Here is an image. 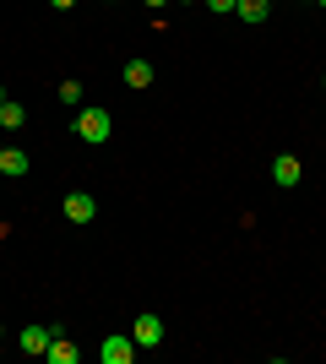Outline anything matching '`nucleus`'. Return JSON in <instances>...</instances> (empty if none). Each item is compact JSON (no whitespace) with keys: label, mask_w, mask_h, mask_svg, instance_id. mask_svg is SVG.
<instances>
[{"label":"nucleus","mask_w":326,"mask_h":364,"mask_svg":"<svg viewBox=\"0 0 326 364\" xmlns=\"http://www.w3.org/2000/svg\"><path fill=\"white\" fill-rule=\"evenodd\" d=\"M109 131H114V120H109V109H93V104H82V114H77V136L87 141V147H104V141H109Z\"/></svg>","instance_id":"f257e3e1"},{"label":"nucleus","mask_w":326,"mask_h":364,"mask_svg":"<svg viewBox=\"0 0 326 364\" xmlns=\"http://www.w3.org/2000/svg\"><path fill=\"white\" fill-rule=\"evenodd\" d=\"M98 359L104 364H131L136 359V337H104V343H98Z\"/></svg>","instance_id":"f03ea898"},{"label":"nucleus","mask_w":326,"mask_h":364,"mask_svg":"<svg viewBox=\"0 0 326 364\" xmlns=\"http://www.w3.org/2000/svg\"><path fill=\"white\" fill-rule=\"evenodd\" d=\"M272 180H278L283 191H294V185L305 180V168H299V158H294V152H278V158H272Z\"/></svg>","instance_id":"7ed1b4c3"},{"label":"nucleus","mask_w":326,"mask_h":364,"mask_svg":"<svg viewBox=\"0 0 326 364\" xmlns=\"http://www.w3.org/2000/svg\"><path fill=\"white\" fill-rule=\"evenodd\" d=\"M65 218H71V223H93V218H98V201L87 196V191H71V196H65Z\"/></svg>","instance_id":"20e7f679"},{"label":"nucleus","mask_w":326,"mask_h":364,"mask_svg":"<svg viewBox=\"0 0 326 364\" xmlns=\"http://www.w3.org/2000/svg\"><path fill=\"white\" fill-rule=\"evenodd\" d=\"M131 337H136V348H158V343H163V321L158 316H136Z\"/></svg>","instance_id":"39448f33"},{"label":"nucleus","mask_w":326,"mask_h":364,"mask_svg":"<svg viewBox=\"0 0 326 364\" xmlns=\"http://www.w3.org/2000/svg\"><path fill=\"white\" fill-rule=\"evenodd\" d=\"M266 11H272V0H239V6H234V16H239V22H250V28H256V22H266Z\"/></svg>","instance_id":"423d86ee"},{"label":"nucleus","mask_w":326,"mask_h":364,"mask_svg":"<svg viewBox=\"0 0 326 364\" xmlns=\"http://www.w3.org/2000/svg\"><path fill=\"white\" fill-rule=\"evenodd\" d=\"M22 125H28V109L16 104V98H6L0 104V131H22Z\"/></svg>","instance_id":"0eeeda50"},{"label":"nucleus","mask_w":326,"mask_h":364,"mask_svg":"<svg viewBox=\"0 0 326 364\" xmlns=\"http://www.w3.org/2000/svg\"><path fill=\"white\" fill-rule=\"evenodd\" d=\"M44 359H49V364H77V348L55 332V337H49V348H44Z\"/></svg>","instance_id":"6e6552de"},{"label":"nucleus","mask_w":326,"mask_h":364,"mask_svg":"<svg viewBox=\"0 0 326 364\" xmlns=\"http://www.w3.org/2000/svg\"><path fill=\"white\" fill-rule=\"evenodd\" d=\"M125 87H153V60H131L125 65Z\"/></svg>","instance_id":"1a4fd4ad"},{"label":"nucleus","mask_w":326,"mask_h":364,"mask_svg":"<svg viewBox=\"0 0 326 364\" xmlns=\"http://www.w3.org/2000/svg\"><path fill=\"white\" fill-rule=\"evenodd\" d=\"M0 174H11V180H16V174H28V152L6 147V152H0Z\"/></svg>","instance_id":"9d476101"},{"label":"nucleus","mask_w":326,"mask_h":364,"mask_svg":"<svg viewBox=\"0 0 326 364\" xmlns=\"http://www.w3.org/2000/svg\"><path fill=\"white\" fill-rule=\"evenodd\" d=\"M49 337H55V326H28V332H22V348H28V353H44Z\"/></svg>","instance_id":"9b49d317"},{"label":"nucleus","mask_w":326,"mask_h":364,"mask_svg":"<svg viewBox=\"0 0 326 364\" xmlns=\"http://www.w3.org/2000/svg\"><path fill=\"white\" fill-rule=\"evenodd\" d=\"M55 92H60V104H65V109H82V98H87V87H82L77 76H71V82H60Z\"/></svg>","instance_id":"f8f14e48"},{"label":"nucleus","mask_w":326,"mask_h":364,"mask_svg":"<svg viewBox=\"0 0 326 364\" xmlns=\"http://www.w3.org/2000/svg\"><path fill=\"white\" fill-rule=\"evenodd\" d=\"M234 6H239V0H207V11H223V16H229Z\"/></svg>","instance_id":"ddd939ff"},{"label":"nucleus","mask_w":326,"mask_h":364,"mask_svg":"<svg viewBox=\"0 0 326 364\" xmlns=\"http://www.w3.org/2000/svg\"><path fill=\"white\" fill-rule=\"evenodd\" d=\"M49 6H55V11H71V6H77V0H49Z\"/></svg>","instance_id":"4468645a"},{"label":"nucleus","mask_w":326,"mask_h":364,"mask_svg":"<svg viewBox=\"0 0 326 364\" xmlns=\"http://www.w3.org/2000/svg\"><path fill=\"white\" fill-rule=\"evenodd\" d=\"M6 98H11V92H6V87H0V104H6Z\"/></svg>","instance_id":"2eb2a0df"},{"label":"nucleus","mask_w":326,"mask_h":364,"mask_svg":"<svg viewBox=\"0 0 326 364\" xmlns=\"http://www.w3.org/2000/svg\"><path fill=\"white\" fill-rule=\"evenodd\" d=\"M147 6H163V0H147Z\"/></svg>","instance_id":"dca6fc26"},{"label":"nucleus","mask_w":326,"mask_h":364,"mask_svg":"<svg viewBox=\"0 0 326 364\" xmlns=\"http://www.w3.org/2000/svg\"><path fill=\"white\" fill-rule=\"evenodd\" d=\"M315 6H321V11H326V0H315Z\"/></svg>","instance_id":"f3484780"},{"label":"nucleus","mask_w":326,"mask_h":364,"mask_svg":"<svg viewBox=\"0 0 326 364\" xmlns=\"http://www.w3.org/2000/svg\"><path fill=\"white\" fill-rule=\"evenodd\" d=\"M0 152H6V141H0Z\"/></svg>","instance_id":"a211bd4d"},{"label":"nucleus","mask_w":326,"mask_h":364,"mask_svg":"<svg viewBox=\"0 0 326 364\" xmlns=\"http://www.w3.org/2000/svg\"><path fill=\"white\" fill-rule=\"evenodd\" d=\"M0 337H6V326H0Z\"/></svg>","instance_id":"6ab92c4d"},{"label":"nucleus","mask_w":326,"mask_h":364,"mask_svg":"<svg viewBox=\"0 0 326 364\" xmlns=\"http://www.w3.org/2000/svg\"><path fill=\"white\" fill-rule=\"evenodd\" d=\"M321 87H326V76H321Z\"/></svg>","instance_id":"aec40b11"}]
</instances>
